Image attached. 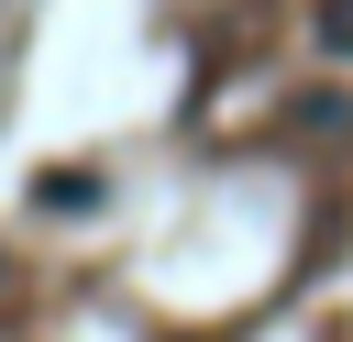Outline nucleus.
Wrapping results in <instances>:
<instances>
[{"instance_id":"nucleus-1","label":"nucleus","mask_w":353,"mask_h":342,"mask_svg":"<svg viewBox=\"0 0 353 342\" xmlns=\"http://www.w3.org/2000/svg\"><path fill=\"white\" fill-rule=\"evenodd\" d=\"M88 199H99V165H88V177H77V165H44V210H88Z\"/></svg>"},{"instance_id":"nucleus-2","label":"nucleus","mask_w":353,"mask_h":342,"mask_svg":"<svg viewBox=\"0 0 353 342\" xmlns=\"http://www.w3.org/2000/svg\"><path fill=\"white\" fill-rule=\"evenodd\" d=\"M320 44H331V55H353V0H320Z\"/></svg>"}]
</instances>
